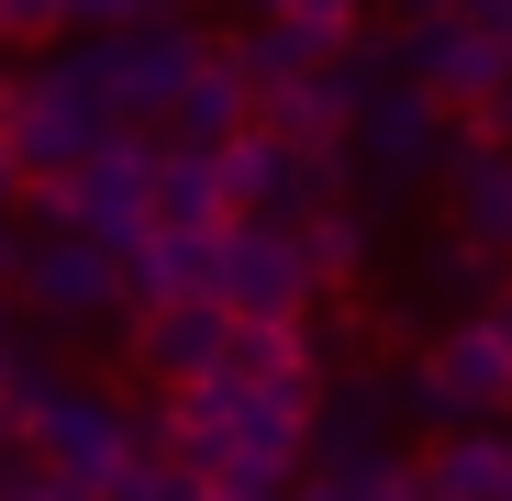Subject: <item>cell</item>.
Returning <instances> with one entry per match:
<instances>
[{"instance_id":"6da1fadb","label":"cell","mask_w":512,"mask_h":501,"mask_svg":"<svg viewBox=\"0 0 512 501\" xmlns=\"http://www.w3.org/2000/svg\"><path fill=\"white\" fill-rule=\"evenodd\" d=\"M112 134H123V112H112V90H101V56H90V45L12 67V101H0V145L23 156V179H67V167H90Z\"/></svg>"},{"instance_id":"7a4b0ae2","label":"cell","mask_w":512,"mask_h":501,"mask_svg":"<svg viewBox=\"0 0 512 501\" xmlns=\"http://www.w3.org/2000/svg\"><path fill=\"white\" fill-rule=\"evenodd\" d=\"M446 134H457V112H446V101H423L412 78H379V90L357 101L346 156H334V167H346V190H357V201H379V212H390L401 190H423V179L446 167Z\"/></svg>"},{"instance_id":"3957f363","label":"cell","mask_w":512,"mask_h":501,"mask_svg":"<svg viewBox=\"0 0 512 501\" xmlns=\"http://www.w3.org/2000/svg\"><path fill=\"white\" fill-rule=\"evenodd\" d=\"M401 412L423 435H446V424H512V346L490 323H435V346L401 368Z\"/></svg>"},{"instance_id":"277c9868","label":"cell","mask_w":512,"mask_h":501,"mask_svg":"<svg viewBox=\"0 0 512 501\" xmlns=\"http://www.w3.org/2000/svg\"><path fill=\"white\" fill-rule=\"evenodd\" d=\"M212 301H223L234 323H312V301H323V268H312L301 223H268V212L223 223V268H212Z\"/></svg>"},{"instance_id":"5b68a950","label":"cell","mask_w":512,"mask_h":501,"mask_svg":"<svg viewBox=\"0 0 512 501\" xmlns=\"http://www.w3.org/2000/svg\"><path fill=\"white\" fill-rule=\"evenodd\" d=\"M23 323L34 334H123V257L101 234H34V257H23Z\"/></svg>"},{"instance_id":"8992f818","label":"cell","mask_w":512,"mask_h":501,"mask_svg":"<svg viewBox=\"0 0 512 501\" xmlns=\"http://www.w3.org/2000/svg\"><path fill=\"white\" fill-rule=\"evenodd\" d=\"M78 45L101 56V90L123 123H167L190 101V78L223 56V45H201V23H123V34H78Z\"/></svg>"},{"instance_id":"52a82bcc","label":"cell","mask_w":512,"mask_h":501,"mask_svg":"<svg viewBox=\"0 0 512 501\" xmlns=\"http://www.w3.org/2000/svg\"><path fill=\"white\" fill-rule=\"evenodd\" d=\"M156 167H167V134L156 123H123L90 167H67V234H101V245H134L156 223Z\"/></svg>"},{"instance_id":"ba28073f","label":"cell","mask_w":512,"mask_h":501,"mask_svg":"<svg viewBox=\"0 0 512 501\" xmlns=\"http://www.w3.org/2000/svg\"><path fill=\"white\" fill-rule=\"evenodd\" d=\"M134 446H145V424L123 412V390H101V379H67V390L34 412V457H45L56 479H78V490H112V479L134 468Z\"/></svg>"},{"instance_id":"9c48e42d","label":"cell","mask_w":512,"mask_h":501,"mask_svg":"<svg viewBox=\"0 0 512 501\" xmlns=\"http://www.w3.org/2000/svg\"><path fill=\"white\" fill-rule=\"evenodd\" d=\"M390 56H401V78L423 101H446V112H490L501 90H512V45H490L479 23H457V12H435V23H401L390 34Z\"/></svg>"},{"instance_id":"30bf717a","label":"cell","mask_w":512,"mask_h":501,"mask_svg":"<svg viewBox=\"0 0 512 501\" xmlns=\"http://www.w3.org/2000/svg\"><path fill=\"white\" fill-rule=\"evenodd\" d=\"M223 167H234V223H245V212H268V223H312L323 201H346V167L312 156V145H279L268 123H256L245 145H223Z\"/></svg>"},{"instance_id":"8fae6325","label":"cell","mask_w":512,"mask_h":501,"mask_svg":"<svg viewBox=\"0 0 512 501\" xmlns=\"http://www.w3.org/2000/svg\"><path fill=\"white\" fill-rule=\"evenodd\" d=\"M435 190H446V223H457L468 245L512 257V145H501L479 112H457V134H446V167H435Z\"/></svg>"},{"instance_id":"7c38bea8","label":"cell","mask_w":512,"mask_h":501,"mask_svg":"<svg viewBox=\"0 0 512 501\" xmlns=\"http://www.w3.org/2000/svg\"><path fill=\"white\" fill-rule=\"evenodd\" d=\"M123 334H134V368H145L156 390H190V379H212V368H223V346H234V312H223L212 290H190V301H156V312H134Z\"/></svg>"},{"instance_id":"4fadbf2b","label":"cell","mask_w":512,"mask_h":501,"mask_svg":"<svg viewBox=\"0 0 512 501\" xmlns=\"http://www.w3.org/2000/svg\"><path fill=\"white\" fill-rule=\"evenodd\" d=\"M346 45H357V34H334V23H312V12H256V23L234 34V67L256 78V101H279V90H301V78H323Z\"/></svg>"},{"instance_id":"5bb4252c","label":"cell","mask_w":512,"mask_h":501,"mask_svg":"<svg viewBox=\"0 0 512 501\" xmlns=\"http://www.w3.org/2000/svg\"><path fill=\"white\" fill-rule=\"evenodd\" d=\"M112 257H123V312H156V301H190V290H212V268H223V234L145 223L134 245H112Z\"/></svg>"},{"instance_id":"9a60e30c","label":"cell","mask_w":512,"mask_h":501,"mask_svg":"<svg viewBox=\"0 0 512 501\" xmlns=\"http://www.w3.org/2000/svg\"><path fill=\"white\" fill-rule=\"evenodd\" d=\"M412 468L435 501H512V424H446Z\"/></svg>"},{"instance_id":"2e32d148","label":"cell","mask_w":512,"mask_h":501,"mask_svg":"<svg viewBox=\"0 0 512 501\" xmlns=\"http://www.w3.org/2000/svg\"><path fill=\"white\" fill-rule=\"evenodd\" d=\"M245 134H256V78H245L234 45H223V56L190 78V101L167 112V145H212V156H223V145H245Z\"/></svg>"},{"instance_id":"e0dca14e","label":"cell","mask_w":512,"mask_h":501,"mask_svg":"<svg viewBox=\"0 0 512 501\" xmlns=\"http://www.w3.org/2000/svg\"><path fill=\"white\" fill-rule=\"evenodd\" d=\"M156 223L223 234V223H234V167H223L212 145H167V167H156Z\"/></svg>"},{"instance_id":"ac0fdd59","label":"cell","mask_w":512,"mask_h":501,"mask_svg":"<svg viewBox=\"0 0 512 501\" xmlns=\"http://www.w3.org/2000/svg\"><path fill=\"white\" fill-rule=\"evenodd\" d=\"M301 245H312V268H323V290H346L357 268H368V245H379V201H323L312 223H301Z\"/></svg>"},{"instance_id":"d6986e66","label":"cell","mask_w":512,"mask_h":501,"mask_svg":"<svg viewBox=\"0 0 512 501\" xmlns=\"http://www.w3.org/2000/svg\"><path fill=\"white\" fill-rule=\"evenodd\" d=\"M234 379H323V346H312V323H234V346H223Z\"/></svg>"},{"instance_id":"ffe728a7","label":"cell","mask_w":512,"mask_h":501,"mask_svg":"<svg viewBox=\"0 0 512 501\" xmlns=\"http://www.w3.org/2000/svg\"><path fill=\"white\" fill-rule=\"evenodd\" d=\"M435 301H446V323H479L490 301H501V257H490V245H446V257H435Z\"/></svg>"},{"instance_id":"44dd1931","label":"cell","mask_w":512,"mask_h":501,"mask_svg":"<svg viewBox=\"0 0 512 501\" xmlns=\"http://www.w3.org/2000/svg\"><path fill=\"white\" fill-rule=\"evenodd\" d=\"M101 501H212V479H190V468L167 457V446H134V468H123Z\"/></svg>"},{"instance_id":"7402d4cb","label":"cell","mask_w":512,"mask_h":501,"mask_svg":"<svg viewBox=\"0 0 512 501\" xmlns=\"http://www.w3.org/2000/svg\"><path fill=\"white\" fill-rule=\"evenodd\" d=\"M0 34H12V45H56L67 34V0H0Z\"/></svg>"},{"instance_id":"603a6c76","label":"cell","mask_w":512,"mask_h":501,"mask_svg":"<svg viewBox=\"0 0 512 501\" xmlns=\"http://www.w3.org/2000/svg\"><path fill=\"white\" fill-rule=\"evenodd\" d=\"M134 0H67V34H123Z\"/></svg>"},{"instance_id":"cb8c5ba5","label":"cell","mask_w":512,"mask_h":501,"mask_svg":"<svg viewBox=\"0 0 512 501\" xmlns=\"http://www.w3.org/2000/svg\"><path fill=\"white\" fill-rule=\"evenodd\" d=\"M23 257H34V234H23V212H0V290H23Z\"/></svg>"},{"instance_id":"d4e9b609","label":"cell","mask_w":512,"mask_h":501,"mask_svg":"<svg viewBox=\"0 0 512 501\" xmlns=\"http://www.w3.org/2000/svg\"><path fill=\"white\" fill-rule=\"evenodd\" d=\"M457 23H479L490 45H512V0H457Z\"/></svg>"},{"instance_id":"484cf974","label":"cell","mask_w":512,"mask_h":501,"mask_svg":"<svg viewBox=\"0 0 512 501\" xmlns=\"http://www.w3.org/2000/svg\"><path fill=\"white\" fill-rule=\"evenodd\" d=\"M290 12H312V23H334V34H357V12H368V0H290Z\"/></svg>"},{"instance_id":"4316f807","label":"cell","mask_w":512,"mask_h":501,"mask_svg":"<svg viewBox=\"0 0 512 501\" xmlns=\"http://www.w3.org/2000/svg\"><path fill=\"white\" fill-rule=\"evenodd\" d=\"M23 190H34V179H23V156L0 145V212H23Z\"/></svg>"},{"instance_id":"83f0119b","label":"cell","mask_w":512,"mask_h":501,"mask_svg":"<svg viewBox=\"0 0 512 501\" xmlns=\"http://www.w3.org/2000/svg\"><path fill=\"white\" fill-rule=\"evenodd\" d=\"M201 0H134V23H190Z\"/></svg>"},{"instance_id":"f1b7e54d","label":"cell","mask_w":512,"mask_h":501,"mask_svg":"<svg viewBox=\"0 0 512 501\" xmlns=\"http://www.w3.org/2000/svg\"><path fill=\"white\" fill-rule=\"evenodd\" d=\"M479 323H490V334H501V346H512V279H501V301H490Z\"/></svg>"},{"instance_id":"f546056e","label":"cell","mask_w":512,"mask_h":501,"mask_svg":"<svg viewBox=\"0 0 512 501\" xmlns=\"http://www.w3.org/2000/svg\"><path fill=\"white\" fill-rule=\"evenodd\" d=\"M479 123H490V134H501V145H512V90H501V101H490V112H479Z\"/></svg>"},{"instance_id":"4dcf8cb0","label":"cell","mask_w":512,"mask_h":501,"mask_svg":"<svg viewBox=\"0 0 512 501\" xmlns=\"http://www.w3.org/2000/svg\"><path fill=\"white\" fill-rule=\"evenodd\" d=\"M435 12H457V0H401V23H435Z\"/></svg>"},{"instance_id":"1f68e13d","label":"cell","mask_w":512,"mask_h":501,"mask_svg":"<svg viewBox=\"0 0 512 501\" xmlns=\"http://www.w3.org/2000/svg\"><path fill=\"white\" fill-rule=\"evenodd\" d=\"M279 501H323V490H312V479H290V490H279Z\"/></svg>"},{"instance_id":"d6a6232c","label":"cell","mask_w":512,"mask_h":501,"mask_svg":"<svg viewBox=\"0 0 512 501\" xmlns=\"http://www.w3.org/2000/svg\"><path fill=\"white\" fill-rule=\"evenodd\" d=\"M0 101H12V78H0Z\"/></svg>"},{"instance_id":"836d02e7","label":"cell","mask_w":512,"mask_h":501,"mask_svg":"<svg viewBox=\"0 0 512 501\" xmlns=\"http://www.w3.org/2000/svg\"><path fill=\"white\" fill-rule=\"evenodd\" d=\"M0 56H12V34H0Z\"/></svg>"}]
</instances>
